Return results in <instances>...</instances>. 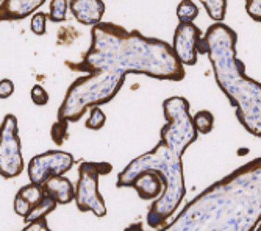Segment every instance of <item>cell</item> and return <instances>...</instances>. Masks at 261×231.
Here are the masks:
<instances>
[{
  "label": "cell",
  "mask_w": 261,
  "mask_h": 231,
  "mask_svg": "<svg viewBox=\"0 0 261 231\" xmlns=\"http://www.w3.org/2000/svg\"><path fill=\"white\" fill-rule=\"evenodd\" d=\"M261 220V156L199 194L163 229L252 231Z\"/></svg>",
  "instance_id": "cell-1"
},
{
  "label": "cell",
  "mask_w": 261,
  "mask_h": 231,
  "mask_svg": "<svg viewBox=\"0 0 261 231\" xmlns=\"http://www.w3.org/2000/svg\"><path fill=\"white\" fill-rule=\"evenodd\" d=\"M91 36V47L82 63H67L69 67L88 74H142L168 81H181L186 75L185 66L166 41L147 38L138 30L127 32L111 22H99L92 27Z\"/></svg>",
  "instance_id": "cell-2"
},
{
  "label": "cell",
  "mask_w": 261,
  "mask_h": 231,
  "mask_svg": "<svg viewBox=\"0 0 261 231\" xmlns=\"http://www.w3.org/2000/svg\"><path fill=\"white\" fill-rule=\"evenodd\" d=\"M203 38L218 86L236 108L240 124L250 134L261 137V83L246 75L244 63L236 53L234 30L224 22H215Z\"/></svg>",
  "instance_id": "cell-3"
},
{
  "label": "cell",
  "mask_w": 261,
  "mask_h": 231,
  "mask_svg": "<svg viewBox=\"0 0 261 231\" xmlns=\"http://www.w3.org/2000/svg\"><path fill=\"white\" fill-rule=\"evenodd\" d=\"M181 156L183 155H180L169 146H166L163 141H160L153 150L135 158L117 175V181H116L117 188H130L133 177L141 170H147V169L156 170L164 178L166 181L164 192L158 198H155L147 214V223L152 228H164L168 225L169 219L175 214V210L180 206L186 194Z\"/></svg>",
  "instance_id": "cell-4"
},
{
  "label": "cell",
  "mask_w": 261,
  "mask_h": 231,
  "mask_svg": "<svg viewBox=\"0 0 261 231\" xmlns=\"http://www.w3.org/2000/svg\"><path fill=\"white\" fill-rule=\"evenodd\" d=\"M125 83L124 75L113 72H89L77 78L66 92L58 109V122L52 128L54 141L60 146L67 133V124L79 122L88 108L111 102Z\"/></svg>",
  "instance_id": "cell-5"
},
{
  "label": "cell",
  "mask_w": 261,
  "mask_h": 231,
  "mask_svg": "<svg viewBox=\"0 0 261 231\" xmlns=\"http://www.w3.org/2000/svg\"><path fill=\"white\" fill-rule=\"evenodd\" d=\"M163 111L166 125L161 128L160 141L183 155L186 149L199 137L193 118L189 114V102L180 96L169 97L163 102Z\"/></svg>",
  "instance_id": "cell-6"
},
{
  "label": "cell",
  "mask_w": 261,
  "mask_h": 231,
  "mask_svg": "<svg viewBox=\"0 0 261 231\" xmlns=\"http://www.w3.org/2000/svg\"><path fill=\"white\" fill-rule=\"evenodd\" d=\"M113 166L108 163L85 161L79 167V181L75 184V205L82 213H92L97 217L107 216V205L99 192V177L108 175Z\"/></svg>",
  "instance_id": "cell-7"
},
{
  "label": "cell",
  "mask_w": 261,
  "mask_h": 231,
  "mask_svg": "<svg viewBox=\"0 0 261 231\" xmlns=\"http://www.w3.org/2000/svg\"><path fill=\"white\" fill-rule=\"evenodd\" d=\"M23 172V158L20 150V137L17 119L7 114L0 124V175L4 178H14Z\"/></svg>",
  "instance_id": "cell-8"
},
{
  "label": "cell",
  "mask_w": 261,
  "mask_h": 231,
  "mask_svg": "<svg viewBox=\"0 0 261 231\" xmlns=\"http://www.w3.org/2000/svg\"><path fill=\"white\" fill-rule=\"evenodd\" d=\"M74 163V156L63 150H49L36 155L30 159L27 167L30 183L42 184L47 178L54 175H64L67 170L72 169Z\"/></svg>",
  "instance_id": "cell-9"
},
{
  "label": "cell",
  "mask_w": 261,
  "mask_h": 231,
  "mask_svg": "<svg viewBox=\"0 0 261 231\" xmlns=\"http://www.w3.org/2000/svg\"><path fill=\"white\" fill-rule=\"evenodd\" d=\"M202 38L200 28L193 22H180L174 33L172 50L183 66H194L197 63V45Z\"/></svg>",
  "instance_id": "cell-10"
},
{
  "label": "cell",
  "mask_w": 261,
  "mask_h": 231,
  "mask_svg": "<svg viewBox=\"0 0 261 231\" xmlns=\"http://www.w3.org/2000/svg\"><path fill=\"white\" fill-rule=\"evenodd\" d=\"M130 188H133L142 200H155L158 198L166 188V181L156 170H141L136 174L130 183Z\"/></svg>",
  "instance_id": "cell-11"
},
{
  "label": "cell",
  "mask_w": 261,
  "mask_h": 231,
  "mask_svg": "<svg viewBox=\"0 0 261 231\" xmlns=\"http://www.w3.org/2000/svg\"><path fill=\"white\" fill-rule=\"evenodd\" d=\"M69 10L82 25H97L105 14L103 0H70Z\"/></svg>",
  "instance_id": "cell-12"
},
{
  "label": "cell",
  "mask_w": 261,
  "mask_h": 231,
  "mask_svg": "<svg viewBox=\"0 0 261 231\" xmlns=\"http://www.w3.org/2000/svg\"><path fill=\"white\" fill-rule=\"evenodd\" d=\"M44 192L58 205H67L75 198V186L64 175H54L42 183Z\"/></svg>",
  "instance_id": "cell-13"
},
{
  "label": "cell",
  "mask_w": 261,
  "mask_h": 231,
  "mask_svg": "<svg viewBox=\"0 0 261 231\" xmlns=\"http://www.w3.org/2000/svg\"><path fill=\"white\" fill-rule=\"evenodd\" d=\"M44 197H45V192H44L42 184L30 183L27 186L20 188L13 203L16 214L20 217H25Z\"/></svg>",
  "instance_id": "cell-14"
},
{
  "label": "cell",
  "mask_w": 261,
  "mask_h": 231,
  "mask_svg": "<svg viewBox=\"0 0 261 231\" xmlns=\"http://www.w3.org/2000/svg\"><path fill=\"white\" fill-rule=\"evenodd\" d=\"M44 2L45 0H0V10L7 20H20L36 13Z\"/></svg>",
  "instance_id": "cell-15"
},
{
  "label": "cell",
  "mask_w": 261,
  "mask_h": 231,
  "mask_svg": "<svg viewBox=\"0 0 261 231\" xmlns=\"http://www.w3.org/2000/svg\"><path fill=\"white\" fill-rule=\"evenodd\" d=\"M57 201L50 197V195H47L45 194V197L33 208V210L23 217L25 219V222L29 223V222H33V220H39V219H44V217H47V214H50L55 208H57Z\"/></svg>",
  "instance_id": "cell-16"
},
{
  "label": "cell",
  "mask_w": 261,
  "mask_h": 231,
  "mask_svg": "<svg viewBox=\"0 0 261 231\" xmlns=\"http://www.w3.org/2000/svg\"><path fill=\"white\" fill-rule=\"evenodd\" d=\"M208 16L215 22H222L227 14V0H200Z\"/></svg>",
  "instance_id": "cell-17"
},
{
  "label": "cell",
  "mask_w": 261,
  "mask_h": 231,
  "mask_svg": "<svg viewBox=\"0 0 261 231\" xmlns=\"http://www.w3.org/2000/svg\"><path fill=\"white\" fill-rule=\"evenodd\" d=\"M193 124H194L199 134H208L213 131V127H215V115L206 109H202V111L194 114Z\"/></svg>",
  "instance_id": "cell-18"
},
{
  "label": "cell",
  "mask_w": 261,
  "mask_h": 231,
  "mask_svg": "<svg viewBox=\"0 0 261 231\" xmlns=\"http://www.w3.org/2000/svg\"><path fill=\"white\" fill-rule=\"evenodd\" d=\"M199 16V8L193 0H181L177 7V17L180 22H193Z\"/></svg>",
  "instance_id": "cell-19"
},
{
  "label": "cell",
  "mask_w": 261,
  "mask_h": 231,
  "mask_svg": "<svg viewBox=\"0 0 261 231\" xmlns=\"http://www.w3.org/2000/svg\"><path fill=\"white\" fill-rule=\"evenodd\" d=\"M69 10V4L67 0H50V11L47 14V17L50 19V22H63L66 20V14Z\"/></svg>",
  "instance_id": "cell-20"
},
{
  "label": "cell",
  "mask_w": 261,
  "mask_h": 231,
  "mask_svg": "<svg viewBox=\"0 0 261 231\" xmlns=\"http://www.w3.org/2000/svg\"><path fill=\"white\" fill-rule=\"evenodd\" d=\"M89 109H91V112H89V118L86 121V128H89V130H100L105 125V122H107L105 112L100 109L99 105H94Z\"/></svg>",
  "instance_id": "cell-21"
},
{
  "label": "cell",
  "mask_w": 261,
  "mask_h": 231,
  "mask_svg": "<svg viewBox=\"0 0 261 231\" xmlns=\"http://www.w3.org/2000/svg\"><path fill=\"white\" fill-rule=\"evenodd\" d=\"M30 27H32V32L38 36H42L45 35V28H47V14L45 13H33V17H32V22H30Z\"/></svg>",
  "instance_id": "cell-22"
},
{
  "label": "cell",
  "mask_w": 261,
  "mask_h": 231,
  "mask_svg": "<svg viewBox=\"0 0 261 231\" xmlns=\"http://www.w3.org/2000/svg\"><path fill=\"white\" fill-rule=\"evenodd\" d=\"M30 97H32L33 103L38 105V106H44V105L49 103V94H47V91L41 84H35L32 88Z\"/></svg>",
  "instance_id": "cell-23"
},
{
  "label": "cell",
  "mask_w": 261,
  "mask_h": 231,
  "mask_svg": "<svg viewBox=\"0 0 261 231\" xmlns=\"http://www.w3.org/2000/svg\"><path fill=\"white\" fill-rule=\"evenodd\" d=\"M246 11L255 22H261V0H246Z\"/></svg>",
  "instance_id": "cell-24"
},
{
  "label": "cell",
  "mask_w": 261,
  "mask_h": 231,
  "mask_svg": "<svg viewBox=\"0 0 261 231\" xmlns=\"http://www.w3.org/2000/svg\"><path fill=\"white\" fill-rule=\"evenodd\" d=\"M14 92V83L8 78L0 80V99H8Z\"/></svg>",
  "instance_id": "cell-25"
},
{
  "label": "cell",
  "mask_w": 261,
  "mask_h": 231,
  "mask_svg": "<svg viewBox=\"0 0 261 231\" xmlns=\"http://www.w3.org/2000/svg\"><path fill=\"white\" fill-rule=\"evenodd\" d=\"M23 229H27V231H30V229H42V231H49L50 228H49V225H47V220H45V217H44V219H39V220L29 222L25 226H23Z\"/></svg>",
  "instance_id": "cell-26"
},
{
  "label": "cell",
  "mask_w": 261,
  "mask_h": 231,
  "mask_svg": "<svg viewBox=\"0 0 261 231\" xmlns=\"http://www.w3.org/2000/svg\"><path fill=\"white\" fill-rule=\"evenodd\" d=\"M4 20H7V19H5V16H4L2 10H0V22H4Z\"/></svg>",
  "instance_id": "cell-27"
},
{
  "label": "cell",
  "mask_w": 261,
  "mask_h": 231,
  "mask_svg": "<svg viewBox=\"0 0 261 231\" xmlns=\"http://www.w3.org/2000/svg\"><path fill=\"white\" fill-rule=\"evenodd\" d=\"M259 229H261V226H259Z\"/></svg>",
  "instance_id": "cell-28"
}]
</instances>
